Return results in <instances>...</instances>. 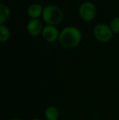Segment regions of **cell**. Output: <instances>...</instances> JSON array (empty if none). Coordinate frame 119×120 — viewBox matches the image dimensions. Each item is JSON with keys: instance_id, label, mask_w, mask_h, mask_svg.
I'll return each mask as SVG.
<instances>
[{"instance_id": "7a4b0ae2", "label": "cell", "mask_w": 119, "mask_h": 120, "mask_svg": "<svg viewBox=\"0 0 119 120\" xmlns=\"http://www.w3.org/2000/svg\"><path fill=\"white\" fill-rule=\"evenodd\" d=\"M63 11L59 7L56 5H47L43 8V20L48 25H56L63 19Z\"/></svg>"}, {"instance_id": "4fadbf2b", "label": "cell", "mask_w": 119, "mask_h": 120, "mask_svg": "<svg viewBox=\"0 0 119 120\" xmlns=\"http://www.w3.org/2000/svg\"><path fill=\"white\" fill-rule=\"evenodd\" d=\"M10 120H23V119H11Z\"/></svg>"}, {"instance_id": "3957f363", "label": "cell", "mask_w": 119, "mask_h": 120, "mask_svg": "<svg viewBox=\"0 0 119 120\" xmlns=\"http://www.w3.org/2000/svg\"><path fill=\"white\" fill-rule=\"evenodd\" d=\"M113 30L109 25L105 23H100L94 28V34L95 38L102 42H107L113 37Z\"/></svg>"}, {"instance_id": "8fae6325", "label": "cell", "mask_w": 119, "mask_h": 120, "mask_svg": "<svg viewBox=\"0 0 119 120\" xmlns=\"http://www.w3.org/2000/svg\"><path fill=\"white\" fill-rule=\"evenodd\" d=\"M110 28L113 30V33H118L119 32V17L116 16L113 17L110 21Z\"/></svg>"}, {"instance_id": "52a82bcc", "label": "cell", "mask_w": 119, "mask_h": 120, "mask_svg": "<svg viewBox=\"0 0 119 120\" xmlns=\"http://www.w3.org/2000/svg\"><path fill=\"white\" fill-rule=\"evenodd\" d=\"M47 120H58L60 117V111L56 106L51 105L46 109L44 113Z\"/></svg>"}, {"instance_id": "8992f818", "label": "cell", "mask_w": 119, "mask_h": 120, "mask_svg": "<svg viewBox=\"0 0 119 120\" xmlns=\"http://www.w3.org/2000/svg\"><path fill=\"white\" fill-rule=\"evenodd\" d=\"M42 22L37 18H32L27 24V30L32 35H38L43 31Z\"/></svg>"}, {"instance_id": "7c38bea8", "label": "cell", "mask_w": 119, "mask_h": 120, "mask_svg": "<svg viewBox=\"0 0 119 120\" xmlns=\"http://www.w3.org/2000/svg\"><path fill=\"white\" fill-rule=\"evenodd\" d=\"M30 120H43V119H38V118H34V119H30Z\"/></svg>"}, {"instance_id": "277c9868", "label": "cell", "mask_w": 119, "mask_h": 120, "mask_svg": "<svg viewBox=\"0 0 119 120\" xmlns=\"http://www.w3.org/2000/svg\"><path fill=\"white\" fill-rule=\"evenodd\" d=\"M79 14L85 21H90L96 15V8L91 2L87 1L83 3L79 7Z\"/></svg>"}, {"instance_id": "6da1fadb", "label": "cell", "mask_w": 119, "mask_h": 120, "mask_svg": "<svg viewBox=\"0 0 119 120\" xmlns=\"http://www.w3.org/2000/svg\"><path fill=\"white\" fill-rule=\"evenodd\" d=\"M82 39V33L75 26H67L60 32L59 41L65 48H74L79 44Z\"/></svg>"}, {"instance_id": "30bf717a", "label": "cell", "mask_w": 119, "mask_h": 120, "mask_svg": "<svg viewBox=\"0 0 119 120\" xmlns=\"http://www.w3.org/2000/svg\"><path fill=\"white\" fill-rule=\"evenodd\" d=\"M10 37V30L5 25H0V40L2 42L6 41Z\"/></svg>"}, {"instance_id": "5b68a950", "label": "cell", "mask_w": 119, "mask_h": 120, "mask_svg": "<svg viewBox=\"0 0 119 120\" xmlns=\"http://www.w3.org/2000/svg\"><path fill=\"white\" fill-rule=\"evenodd\" d=\"M43 36L47 41L48 42H54L59 38V31L55 25H47L43 29Z\"/></svg>"}, {"instance_id": "ba28073f", "label": "cell", "mask_w": 119, "mask_h": 120, "mask_svg": "<svg viewBox=\"0 0 119 120\" xmlns=\"http://www.w3.org/2000/svg\"><path fill=\"white\" fill-rule=\"evenodd\" d=\"M43 8L39 3H33L28 8V14L32 18H37L43 13Z\"/></svg>"}, {"instance_id": "9c48e42d", "label": "cell", "mask_w": 119, "mask_h": 120, "mask_svg": "<svg viewBox=\"0 0 119 120\" xmlns=\"http://www.w3.org/2000/svg\"><path fill=\"white\" fill-rule=\"evenodd\" d=\"M10 16V9L4 3L0 4V23L3 24Z\"/></svg>"}]
</instances>
